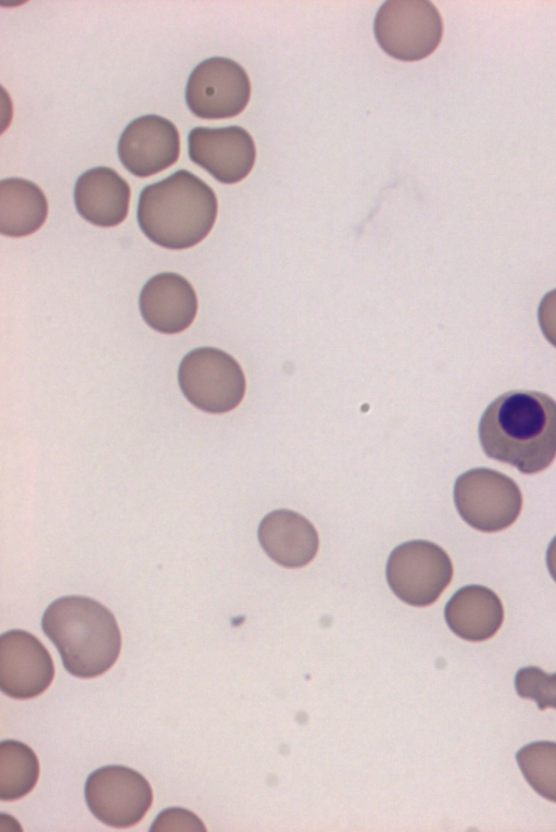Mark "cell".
I'll return each mask as SVG.
<instances>
[{
	"label": "cell",
	"mask_w": 556,
	"mask_h": 832,
	"mask_svg": "<svg viewBox=\"0 0 556 832\" xmlns=\"http://www.w3.org/2000/svg\"><path fill=\"white\" fill-rule=\"evenodd\" d=\"M485 455L523 474L546 469L556 457V401L531 390H510L493 400L479 423Z\"/></svg>",
	"instance_id": "cell-1"
},
{
	"label": "cell",
	"mask_w": 556,
	"mask_h": 832,
	"mask_svg": "<svg viewBox=\"0 0 556 832\" xmlns=\"http://www.w3.org/2000/svg\"><path fill=\"white\" fill-rule=\"evenodd\" d=\"M217 207L216 195L205 182L187 170H178L142 189L137 220L152 243L182 250L208 235L216 221Z\"/></svg>",
	"instance_id": "cell-2"
},
{
	"label": "cell",
	"mask_w": 556,
	"mask_h": 832,
	"mask_svg": "<svg viewBox=\"0 0 556 832\" xmlns=\"http://www.w3.org/2000/svg\"><path fill=\"white\" fill-rule=\"evenodd\" d=\"M41 628L74 676L101 675L119 656L122 636L116 619L92 598L72 595L55 599L43 612Z\"/></svg>",
	"instance_id": "cell-3"
},
{
	"label": "cell",
	"mask_w": 556,
	"mask_h": 832,
	"mask_svg": "<svg viewBox=\"0 0 556 832\" xmlns=\"http://www.w3.org/2000/svg\"><path fill=\"white\" fill-rule=\"evenodd\" d=\"M184 396L208 413L237 408L245 394V376L235 358L224 350L201 347L188 352L178 369Z\"/></svg>",
	"instance_id": "cell-4"
},
{
	"label": "cell",
	"mask_w": 556,
	"mask_h": 832,
	"mask_svg": "<svg viewBox=\"0 0 556 832\" xmlns=\"http://www.w3.org/2000/svg\"><path fill=\"white\" fill-rule=\"evenodd\" d=\"M374 34L380 48L405 62L430 55L443 35L441 15L427 0H389L379 8Z\"/></svg>",
	"instance_id": "cell-5"
},
{
	"label": "cell",
	"mask_w": 556,
	"mask_h": 832,
	"mask_svg": "<svg viewBox=\"0 0 556 832\" xmlns=\"http://www.w3.org/2000/svg\"><path fill=\"white\" fill-rule=\"evenodd\" d=\"M391 591L415 607L433 604L450 584L453 564L439 545L429 541H408L396 546L386 567Z\"/></svg>",
	"instance_id": "cell-6"
},
{
	"label": "cell",
	"mask_w": 556,
	"mask_h": 832,
	"mask_svg": "<svg viewBox=\"0 0 556 832\" xmlns=\"http://www.w3.org/2000/svg\"><path fill=\"white\" fill-rule=\"evenodd\" d=\"M454 502L462 519L471 527L481 532H498L517 520L522 495L509 476L478 468L457 477Z\"/></svg>",
	"instance_id": "cell-7"
},
{
	"label": "cell",
	"mask_w": 556,
	"mask_h": 832,
	"mask_svg": "<svg viewBox=\"0 0 556 832\" xmlns=\"http://www.w3.org/2000/svg\"><path fill=\"white\" fill-rule=\"evenodd\" d=\"M85 798L92 815L104 824L129 828L142 820L152 805L153 792L138 771L111 765L90 773Z\"/></svg>",
	"instance_id": "cell-8"
},
{
	"label": "cell",
	"mask_w": 556,
	"mask_h": 832,
	"mask_svg": "<svg viewBox=\"0 0 556 832\" xmlns=\"http://www.w3.org/2000/svg\"><path fill=\"white\" fill-rule=\"evenodd\" d=\"M251 83L236 61L214 57L191 72L185 91L189 110L204 120L229 119L240 114L250 100Z\"/></svg>",
	"instance_id": "cell-9"
},
{
	"label": "cell",
	"mask_w": 556,
	"mask_h": 832,
	"mask_svg": "<svg viewBox=\"0 0 556 832\" xmlns=\"http://www.w3.org/2000/svg\"><path fill=\"white\" fill-rule=\"evenodd\" d=\"M54 678V663L43 644L24 630H10L0 637V687L15 699L42 694Z\"/></svg>",
	"instance_id": "cell-10"
},
{
	"label": "cell",
	"mask_w": 556,
	"mask_h": 832,
	"mask_svg": "<svg viewBox=\"0 0 556 832\" xmlns=\"http://www.w3.org/2000/svg\"><path fill=\"white\" fill-rule=\"evenodd\" d=\"M191 161L223 184L242 181L256 158L252 136L240 126L194 127L188 136Z\"/></svg>",
	"instance_id": "cell-11"
},
{
	"label": "cell",
	"mask_w": 556,
	"mask_h": 832,
	"mask_svg": "<svg viewBox=\"0 0 556 832\" xmlns=\"http://www.w3.org/2000/svg\"><path fill=\"white\" fill-rule=\"evenodd\" d=\"M180 138L169 120L142 115L123 131L117 153L125 169L137 177H148L172 166L179 157Z\"/></svg>",
	"instance_id": "cell-12"
},
{
	"label": "cell",
	"mask_w": 556,
	"mask_h": 832,
	"mask_svg": "<svg viewBox=\"0 0 556 832\" xmlns=\"http://www.w3.org/2000/svg\"><path fill=\"white\" fill-rule=\"evenodd\" d=\"M139 309L151 328L163 334H177L193 322L198 298L184 276L164 272L144 284L139 296Z\"/></svg>",
	"instance_id": "cell-13"
},
{
	"label": "cell",
	"mask_w": 556,
	"mask_h": 832,
	"mask_svg": "<svg viewBox=\"0 0 556 832\" xmlns=\"http://www.w3.org/2000/svg\"><path fill=\"white\" fill-rule=\"evenodd\" d=\"M130 187L115 170L92 167L76 181L74 202L79 215L100 227L121 224L128 214Z\"/></svg>",
	"instance_id": "cell-14"
},
{
	"label": "cell",
	"mask_w": 556,
	"mask_h": 832,
	"mask_svg": "<svg viewBox=\"0 0 556 832\" xmlns=\"http://www.w3.org/2000/svg\"><path fill=\"white\" fill-rule=\"evenodd\" d=\"M257 537L266 555L286 568L308 564L319 545L314 525L303 516L287 509L266 514L258 525Z\"/></svg>",
	"instance_id": "cell-15"
},
{
	"label": "cell",
	"mask_w": 556,
	"mask_h": 832,
	"mask_svg": "<svg viewBox=\"0 0 556 832\" xmlns=\"http://www.w3.org/2000/svg\"><path fill=\"white\" fill-rule=\"evenodd\" d=\"M451 631L463 639L482 642L491 638L504 620L498 596L482 585H467L454 593L444 609Z\"/></svg>",
	"instance_id": "cell-16"
},
{
	"label": "cell",
	"mask_w": 556,
	"mask_h": 832,
	"mask_svg": "<svg viewBox=\"0 0 556 832\" xmlns=\"http://www.w3.org/2000/svg\"><path fill=\"white\" fill-rule=\"evenodd\" d=\"M48 216V201L33 182L10 177L0 182V232L24 237L37 232Z\"/></svg>",
	"instance_id": "cell-17"
},
{
	"label": "cell",
	"mask_w": 556,
	"mask_h": 832,
	"mask_svg": "<svg viewBox=\"0 0 556 832\" xmlns=\"http://www.w3.org/2000/svg\"><path fill=\"white\" fill-rule=\"evenodd\" d=\"M40 767L37 755L25 743L5 740L0 744V799L16 800L35 787Z\"/></svg>",
	"instance_id": "cell-18"
},
{
	"label": "cell",
	"mask_w": 556,
	"mask_h": 832,
	"mask_svg": "<svg viewBox=\"0 0 556 832\" xmlns=\"http://www.w3.org/2000/svg\"><path fill=\"white\" fill-rule=\"evenodd\" d=\"M516 760L530 786L542 797L556 803V742L529 743L517 752Z\"/></svg>",
	"instance_id": "cell-19"
},
{
	"label": "cell",
	"mask_w": 556,
	"mask_h": 832,
	"mask_svg": "<svg viewBox=\"0 0 556 832\" xmlns=\"http://www.w3.org/2000/svg\"><path fill=\"white\" fill-rule=\"evenodd\" d=\"M517 694L536 703L540 710L556 709V672L546 673L535 666L519 669L515 675Z\"/></svg>",
	"instance_id": "cell-20"
},
{
	"label": "cell",
	"mask_w": 556,
	"mask_h": 832,
	"mask_svg": "<svg viewBox=\"0 0 556 832\" xmlns=\"http://www.w3.org/2000/svg\"><path fill=\"white\" fill-rule=\"evenodd\" d=\"M151 831H205L204 823L193 812L184 808H167L159 814Z\"/></svg>",
	"instance_id": "cell-21"
},
{
	"label": "cell",
	"mask_w": 556,
	"mask_h": 832,
	"mask_svg": "<svg viewBox=\"0 0 556 832\" xmlns=\"http://www.w3.org/2000/svg\"><path fill=\"white\" fill-rule=\"evenodd\" d=\"M538 318L543 335L556 347V289L551 290L542 298Z\"/></svg>",
	"instance_id": "cell-22"
},
{
	"label": "cell",
	"mask_w": 556,
	"mask_h": 832,
	"mask_svg": "<svg viewBox=\"0 0 556 832\" xmlns=\"http://www.w3.org/2000/svg\"><path fill=\"white\" fill-rule=\"evenodd\" d=\"M546 564L551 576L556 582V536L552 539L547 547Z\"/></svg>",
	"instance_id": "cell-23"
}]
</instances>
